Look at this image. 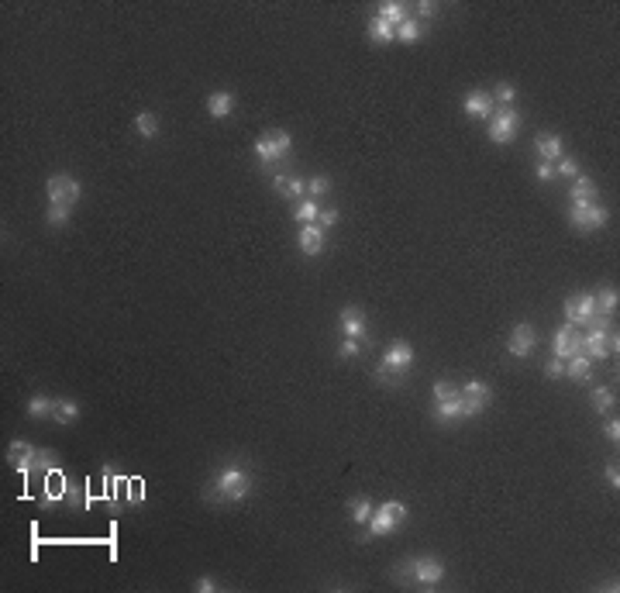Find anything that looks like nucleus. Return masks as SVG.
Listing matches in <instances>:
<instances>
[{
  "mask_svg": "<svg viewBox=\"0 0 620 593\" xmlns=\"http://www.w3.org/2000/svg\"><path fill=\"white\" fill-rule=\"evenodd\" d=\"M249 494H252V473L245 466H224L210 480V487H207L203 496L210 503H235V500H245Z\"/></svg>",
  "mask_w": 620,
  "mask_h": 593,
  "instance_id": "f257e3e1",
  "label": "nucleus"
},
{
  "mask_svg": "<svg viewBox=\"0 0 620 593\" xmlns=\"http://www.w3.org/2000/svg\"><path fill=\"white\" fill-rule=\"evenodd\" d=\"M444 562L438 556H421V559H410V562H403V569H400V576H407L410 583H417V587H438L444 580Z\"/></svg>",
  "mask_w": 620,
  "mask_h": 593,
  "instance_id": "f03ea898",
  "label": "nucleus"
},
{
  "mask_svg": "<svg viewBox=\"0 0 620 593\" xmlns=\"http://www.w3.org/2000/svg\"><path fill=\"white\" fill-rule=\"evenodd\" d=\"M403 521H407V507H403L400 500H386V503H379V507L372 510V517H369L365 528H369L372 538H383V535L396 531Z\"/></svg>",
  "mask_w": 620,
  "mask_h": 593,
  "instance_id": "7ed1b4c3",
  "label": "nucleus"
},
{
  "mask_svg": "<svg viewBox=\"0 0 620 593\" xmlns=\"http://www.w3.org/2000/svg\"><path fill=\"white\" fill-rule=\"evenodd\" d=\"M517 128H521V110L517 107H496L493 117H489V142L493 145H510L517 138Z\"/></svg>",
  "mask_w": 620,
  "mask_h": 593,
  "instance_id": "20e7f679",
  "label": "nucleus"
},
{
  "mask_svg": "<svg viewBox=\"0 0 620 593\" xmlns=\"http://www.w3.org/2000/svg\"><path fill=\"white\" fill-rule=\"evenodd\" d=\"M45 194H49V203H59V207H73L76 200H80V183L73 180V176H66V173H52L49 180H45Z\"/></svg>",
  "mask_w": 620,
  "mask_h": 593,
  "instance_id": "39448f33",
  "label": "nucleus"
},
{
  "mask_svg": "<svg viewBox=\"0 0 620 593\" xmlns=\"http://www.w3.org/2000/svg\"><path fill=\"white\" fill-rule=\"evenodd\" d=\"M290 149H293L290 131H269V135H262V138L255 142V156H259L266 166H272L276 159H283Z\"/></svg>",
  "mask_w": 620,
  "mask_h": 593,
  "instance_id": "423d86ee",
  "label": "nucleus"
},
{
  "mask_svg": "<svg viewBox=\"0 0 620 593\" xmlns=\"http://www.w3.org/2000/svg\"><path fill=\"white\" fill-rule=\"evenodd\" d=\"M569 221H572V228H579V231H596V228H603V224L610 221V210L596 200V203H586V207H572Z\"/></svg>",
  "mask_w": 620,
  "mask_h": 593,
  "instance_id": "0eeeda50",
  "label": "nucleus"
},
{
  "mask_svg": "<svg viewBox=\"0 0 620 593\" xmlns=\"http://www.w3.org/2000/svg\"><path fill=\"white\" fill-rule=\"evenodd\" d=\"M596 317V300L593 294H572L565 300V324L579 328V324H593Z\"/></svg>",
  "mask_w": 620,
  "mask_h": 593,
  "instance_id": "6e6552de",
  "label": "nucleus"
},
{
  "mask_svg": "<svg viewBox=\"0 0 620 593\" xmlns=\"http://www.w3.org/2000/svg\"><path fill=\"white\" fill-rule=\"evenodd\" d=\"M458 394H462V403H465V417L483 414L489 407V400H493V390L483 380H469L465 387H458Z\"/></svg>",
  "mask_w": 620,
  "mask_h": 593,
  "instance_id": "1a4fd4ad",
  "label": "nucleus"
},
{
  "mask_svg": "<svg viewBox=\"0 0 620 593\" xmlns=\"http://www.w3.org/2000/svg\"><path fill=\"white\" fill-rule=\"evenodd\" d=\"M551 352H555V359H572V356H579V352H583V331L572 328V324L558 328L555 338H551Z\"/></svg>",
  "mask_w": 620,
  "mask_h": 593,
  "instance_id": "9d476101",
  "label": "nucleus"
},
{
  "mask_svg": "<svg viewBox=\"0 0 620 593\" xmlns=\"http://www.w3.org/2000/svg\"><path fill=\"white\" fill-rule=\"evenodd\" d=\"M534 345H537V335H534V328L528 321H517L514 324V331H510V338H507V352L514 356V359H524V356H531Z\"/></svg>",
  "mask_w": 620,
  "mask_h": 593,
  "instance_id": "9b49d317",
  "label": "nucleus"
},
{
  "mask_svg": "<svg viewBox=\"0 0 620 593\" xmlns=\"http://www.w3.org/2000/svg\"><path fill=\"white\" fill-rule=\"evenodd\" d=\"M410 362H414V345L410 342H393L386 352H383V369H389V373H403V369H410Z\"/></svg>",
  "mask_w": 620,
  "mask_h": 593,
  "instance_id": "f8f14e48",
  "label": "nucleus"
},
{
  "mask_svg": "<svg viewBox=\"0 0 620 593\" xmlns=\"http://www.w3.org/2000/svg\"><path fill=\"white\" fill-rule=\"evenodd\" d=\"M462 110H465L469 117H493L496 100H493V94H486V90H472V94H465V100H462Z\"/></svg>",
  "mask_w": 620,
  "mask_h": 593,
  "instance_id": "ddd939ff",
  "label": "nucleus"
},
{
  "mask_svg": "<svg viewBox=\"0 0 620 593\" xmlns=\"http://www.w3.org/2000/svg\"><path fill=\"white\" fill-rule=\"evenodd\" d=\"M296 242H300V252L314 259V256H321V252H324V228H321L317 221H314V224H303Z\"/></svg>",
  "mask_w": 620,
  "mask_h": 593,
  "instance_id": "4468645a",
  "label": "nucleus"
},
{
  "mask_svg": "<svg viewBox=\"0 0 620 593\" xmlns=\"http://www.w3.org/2000/svg\"><path fill=\"white\" fill-rule=\"evenodd\" d=\"M338 324H342V331H345V338H365V314L358 310V307H345L342 310V317H338Z\"/></svg>",
  "mask_w": 620,
  "mask_h": 593,
  "instance_id": "2eb2a0df",
  "label": "nucleus"
},
{
  "mask_svg": "<svg viewBox=\"0 0 620 593\" xmlns=\"http://www.w3.org/2000/svg\"><path fill=\"white\" fill-rule=\"evenodd\" d=\"M35 459H38V449H35V445H28V442H10V449H7V462H14L21 473H28Z\"/></svg>",
  "mask_w": 620,
  "mask_h": 593,
  "instance_id": "dca6fc26",
  "label": "nucleus"
},
{
  "mask_svg": "<svg viewBox=\"0 0 620 593\" xmlns=\"http://www.w3.org/2000/svg\"><path fill=\"white\" fill-rule=\"evenodd\" d=\"M272 190L279 197H307V180L303 176H272Z\"/></svg>",
  "mask_w": 620,
  "mask_h": 593,
  "instance_id": "f3484780",
  "label": "nucleus"
},
{
  "mask_svg": "<svg viewBox=\"0 0 620 593\" xmlns=\"http://www.w3.org/2000/svg\"><path fill=\"white\" fill-rule=\"evenodd\" d=\"M537 156H541V162H558L562 159V152H565V145H562V138L558 135H537Z\"/></svg>",
  "mask_w": 620,
  "mask_h": 593,
  "instance_id": "a211bd4d",
  "label": "nucleus"
},
{
  "mask_svg": "<svg viewBox=\"0 0 620 593\" xmlns=\"http://www.w3.org/2000/svg\"><path fill=\"white\" fill-rule=\"evenodd\" d=\"M207 114H210V117H228V114H235V94H228V90L210 94V97H207Z\"/></svg>",
  "mask_w": 620,
  "mask_h": 593,
  "instance_id": "6ab92c4d",
  "label": "nucleus"
},
{
  "mask_svg": "<svg viewBox=\"0 0 620 593\" xmlns=\"http://www.w3.org/2000/svg\"><path fill=\"white\" fill-rule=\"evenodd\" d=\"M435 417H438V421H458V417H465L462 394L448 396V400H438V403H435Z\"/></svg>",
  "mask_w": 620,
  "mask_h": 593,
  "instance_id": "aec40b11",
  "label": "nucleus"
},
{
  "mask_svg": "<svg viewBox=\"0 0 620 593\" xmlns=\"http://www.w3.org/2000/svg\"><path fill=\"white\" fill-rule=\"evenodd\" d=\"M365 35H369V38H372L376 45H386V42H393V38H396V28H393L389 21H383V17L376 14V17H372V21L365 24Z\"/></svg>",
  "mask_w": 620,
  "mask_h": 593,
  "instance_id": "412c9836",
  "label": "nucleus"
},
{
  "mask_svg": "<svg viewBox=\"0 0 620 593\" xmlns=\"http://www.w3.org/2000/svg\"><path fill=\"white\" fill-rule=\"evenodd\" d=\"M586 203H596V183L589 176H576V187H572V207H586Z\"/></svg>",
  "mask_w": 620,
  "mask_h": 593,
  "instance_id": "4be33fe9",
  "label": "nucleus"
},
{
  "mask_svg": "<svg viewBox=\"0 0 620 593\" xmlns=\"http://www.w3.org/2000/svg\"><path fill=\"white\" fill-rule=\"evenodd\" d=\"M589 373H593V359H589L586 352H579V356H572V359H569V366H565V376H572L576 383H583V380H589Z\"/></svg>",
  "mask_w": 620,
  "mask_h": 593,
  "instance_id": "5701e85b",
  "label": "nucleus"
},
{
  "mask_svg": "<svg viewBox=\"0 0 620 593\" xmlns=\"http://www.w3.org/2000/svg\"><path fill=\"white\" fill-rule=\"evenodd\" d=\"M379 17L396 28V24L407 21V3H400V0H383V3H379Z\"/></svg>",
  "mask_w": 620,
  "mask_h": 593,
  "instance_id": "b1692460",
  "label": "nucleus"
},
{
  "mask_svg": "<svg viewBox=\"0 0 620 593\" xmlns=\"http://www.w3.org/2000/svg\"><path fill=\"white\" fill-rule=\"evenodd\" d=\"M421 35H424V24L417 17H407L403 24H396V42H403V45H414Z\"/></svg>",
  "mask_w": 620,
  "mask_h": 593,
  "instance_id": "393cba45",
  "label": "nucleus"
},
{
  "mask_svg": "<svg viewBox=\"0 0 620 593\" xmlns=\"http://www.w3.org/2000/svg\"><path fill=\"white\" fill-rule=\"evenodd\" d=\"M593 300H596V314H603V317H610V314L617 310L620 294H617V290H614V287H603L600 294H593Z\"/></svg>",
  "mask_w": 620,
  "mask_h": 593,
  "instance_id": "a878e982",
  "label": "nucleus"
},
{
  "mask_svg": "<svg viewBox=\"0 0 620 593\" xmlns=\"http://www.w3.org/2000/svg\"><path fill=\"white\" fill-rule=\"evenodd\" d=\"M52 417H56L59 424H73V421L80 417V403H76V400H56Z\"/></svg>",
  "mask_w": 620,
  "mask_h": 593,
  "instance_id": "bb28decb",
  "label": "nucleus"
},
{
  "mask_svg": "<svg viewBox=\"0 0 620 593\" xmlns=\"http://www.w3.org/2000/svg\"><path fill=\"white\" fill-rule=\"evenodd\" d=\"M293 217H296L300 224H314V221L321 217V207H317V200L303 197V200H300V203H296V210H293Z\"/></svg>",
  "mask_w": 620,
  "mask_h": 593,
  "instance_id": "cd10ccee",
  "label": "nucleus"
},
{
  "mask_svg": "<svg viewBox=\"0 0 620 593\" xmlns=\"http://www.w3.org/2000/svg\"><path fill=\"white\" fill-rule=\"evenodd\" d=\"M135 128H138L142 138H156V135H159V117H156L152 110H142V114L135 117Z\"/></svg>",
  "mask_w": 620,
  "mask_h": 593,
  "instance_id": "c85d7f7f",
  "label": "nucleus"
},
{
  "mask_svg": "<svg viewBox=\"0 0 620 593\" xmlns=\"http://www.w3.org/2000/svg\"><path fill=\"white\" fill-rule=\"evenodd\" d=\"M52 410H56V400H49V396H31L28 400V417H52Z\"/></svg>",
  "mask_w": 620,
  "mask_h": 593,
  "instance_id": "c756f323",
  "label": "nucleus"
},
{
  "mask_svg": "<svg viewBox=\"0 0 620 593\" xmlns=\"http://www.w3.org/2000/svg\"><path fill=\"white\" fill-rule=\"evenodd\" d=\"M349 510H352L355 524H369V517H372V510H376V507H372L365 496H355L352 503H349Z\"/></svg>",
  "mask_w": 620,
  "mask_h": 593,
  "instance_id": "7c9ffc66",
  "label": "nucleus"
},
{
  "mask_svg": "<svg viewBox=\"0 0 620 593\" xmlns=\"http://www.w3.org/2000/svg\"><path fill=\"white\" fill-rule=\"evenodd\" d=\"M614 400H617V396H614V390H610V387H596V390H593V407H596L600 414H610Z\"/></svg>",
  "mask_w": 620,
  "mask_h": 593,
  "instance_id": "2f4dec72",
  "label": "nucleus"
},
{
  "mask_svg": "<svg viewBox=\"0 0 620 593\" xmlns=\"http://www.w3.org/2000/svg\"><path fill=\"white\" fill-rule=\"evenodd\" d=\"M45 221H49L52 228H66V224H69V207L49 203V214H45Z\"/></svg>",
  "mask_w": 620,
  "mask_h": 593,
  "instance_id": "473e14b6",
  "label": "nucleus"
},
{
  "mask_svg": "<svg viewBox=\"0 0 620 593\" xmlns=\"http://www.w3.org/2000/svg\"><path fill=\"white\" fill-rule=\"evenodd\" d=\"M328 190H331V180H328V176H310V180H307V197L310 200L324 197Z\"/></svg>",
  "mask_w": 620,
  "mask_h": 593,
  "instance_id": "72a5a7b5",
  "label": "nucleus"
},
{
  "mask_svg": "<svg viewBox=\"0 0 620 593\" xmlns=\"http://www.w3.org/2000/svg\"><path fill=\"white\" fill-rule=\"evenodd\" d=\"M514 97H517L514 83H500V87L493 90V100H496V107H514Z\"/></svg>",
  "mask_w": 620,
  "mask_h": 593,
  "instance_id": "f704fd0d",
  "label": "nucleus"
},
{
  "mask_svg": "<svg viewBox=\"0 0 620 593\" xmlns=\"http://www.w3.org/2000/svg\"><path fill=\"white\" fill-rule=\"evenodd\" d=\"M555 173H558V176L576 180V176H579V162H576L572 156H562V162H555Z\"/></svg>",
  "mask_w": 620,
  "mask_h": 593,
  "instance_id": "c9c22d12",
  "label": "nucleus"
},
{
  "mask_svg": "<svg viewBox=\"0 0 620 593\" xmlns=\"http://www.w3.org/2000/svg\"><path fill=\"white\" fill-rule=\"evenodd\" d=\"M544 376H548V380H558V376H565V359H555V356H551V359L544 362Z\"/></svg>",
  "mask_w": 620,
  "mask_h": 593,
  "instance_id": "e433bc0d",
  "label": "nucleus"
},
{
  "mask_svg": "<svg viewBox=\"0 0 620 593\" xmlns=\"http://www.w3.org/2000/svg\"><path fill=\"white\" fill-rule=\"evenodd\" d=\"M455 394H458V387H455L451 380H438V383H435V403H438V400H448V396H455Z\"/></svg>",
  "mask_w": 620,
  "mask_h": 593,
  "instance_id": "4c0bfd02",
  "label": "nucleus"
},
{
  "mask_svg": "<svg viewBox=\"0 0 620 593\" xmlns=\"http://www.w3.org/2000/svg\"><path fill=\"white\" fill-rule=\"evenodd\" d=\"M358 349H362V342H358V338H345V342H342V349H338V356H342V359H355V356H358Z\"/></svg>",
  "mask_w": 620,
  "mask_h": 593,
  "instance_id": "58836bf2",
  "label": "nucleus"
},
{
  "mask_svg": "<svg viewBox=\"0 0 620 593\" xmlns=\"http://www.w3.org/2000/svg\"><path fill=\"white\" fill-rule=\"evenodd\" d=\"M338 217H342V214H338L335 207H328V210H321V217H317V224H321V228L328 231V228H335V224H338Z\"/></svg>",
  "mask_w": 620,
  "mask_h": 593,
  "instance_id": "ea45409f",
  "label": "nucleus"
},
{
  "mask_svg": "<svg viewBox=\"0 0 620 593\" xmlns=\"http://www.w3.org/2000/svg\"><path fill=\"white\" fill-rule=\"evenodd\" d=\"M603 435L617 445V442H620V421H617V417H607V421H603Z\"/></svg>",
  "mask_w": 620,
  "mask_h": 593,
  "instance_id": "a19ab883",
  "label": "nucleus"
},
{
  "mask_svg": "<svg viewBox=\"0 0 620 593\" xmlns=\"http://www.w3.org/2000/svg\"><path fill=\"white\" fill-rule=\"evenodd\" d=\"M603 476H607V483H610L614 490H620V469H617V462H607V469H603Z\"/></svg>",
  "mask_w": 620,
  "mask_h": 593,
  "instance_id": "79ce46f5",
  "label": "nucleus"
},
{
  "mask_svg": "<svg viewBox=\"0 0 620 593\" xmlns=\"http://www.w3.org/2000/svg\"><path fill=\"white\" fill-rule=\"evenodd\" d=\"M435 14H438V3H431V0H421V3H417V21H421V17H435Z\"/></svg>",
  "mask_w": 620,
  "mask_h": 593,
  "instance_id": "37998d69",
  "label": "nucleus"
},
{
  "mask_svg": "<svg viewBox=\"0 0 620 593\" xmlns=\"http://www.w3.org/2000/svg\"><path fill=\"white\" fill-rule=\"evenodd\" d=\"M555 176H558V173H555V162H541V166H537V180H541V183H548V180H555Z\"/></svg>",
  "mask_w": 620,
  "mask_h": 593,
  "instance_id": "c03bdc74",
  "label": "nucleus"
},
{
  "mask_svg": "<svg viewBox=\"0 0 620 593\" xmlns=\"http://www.w3.org/2000/svg\"><path fill=\"white\" fill-rule=\"evenodd\" d=\"M193 590H196V593H214V590H217V583H214L210 576H200V580L193 583Z\"/></svg>",
  "mask_w": 620,
  "mask_h": 593,
  "instance_id": "a18cd8bd",
  "label": "nucleus"
}]
</instances>
